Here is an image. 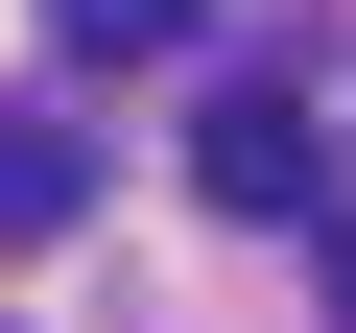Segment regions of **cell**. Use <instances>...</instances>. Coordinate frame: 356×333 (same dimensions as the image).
Segmentation results:
<instances>
[{"label":"cell","mask_w":356,"mask_h":333,"mask_svg":"<svg viewBox=\"0 0 356 333\" xmlns=\"http://www.w3.org/2000/svg\"><path fill=\"white\" fill-rule=\"evenodd\" d=\"M191 191H214V215H309V191H332V119H309V95H214V119H191Z\"/></svg>","instance_id":"1"},{"label":"cell","mask_w":356,"mask_h":333,"mask_svg":"<svg viewBox=\"0 0 356 333\" xmlns=\"http://www.w3.org/2000/svg\"><path fill=\"white\" fill-rule=\"evenodd\" d=\"M48 48H72V72H166V48H191V0H48Z\"/></svg>","instance_id":"3"},{"label":"cell","mask_w":356,"mask_h":333,"mask_svg":"<svg viewBox=\"0 0 356 333\" xmlns=\"http://www.w3.org/2000/svg\"><path fill=\"white\" fill-rule=\"evenodd\" d=\"M332 333H356V215H332Z\"/></svg>","instance_id":"4"},{"label":"cell","mask_w":356,"mask_h":333,"mask_svg":"<svg viewBox=\"0 0 356 333\" xmlns=\"http://www.w3.org/2000/svg\"><path fill=\"white\" fill-rule=\"evenodd\" d=\"M72 215H95V119L0 95V238H72Z\"/></svg>","instance_id":"2"}]
</instances>
